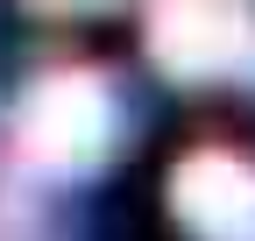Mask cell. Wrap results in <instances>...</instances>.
Returning a JSON list of instances; mask_svg holds the SVG:
<instances>
[{
    "mask_svg": "<svg viewBox=\"0 0 255 241\" xmlns=\"http://www.w3.org/2000/svg\"><path fill=\"white\" fill-rule=\"evenodd\" d=\"M184 213L206 234H241V220L255 213V185L227 163H191L184 170Z\"/></svg>",
    "mask_w": 255,
    "mask_h": 241,
    "instance_id": "obj_1",
    "label": "cell"
},
{
    "mask_svg": "<svg viewBox=\"0 0 255 241\" xmlns=\"http://www.w3.org/2000/svg\"><path fill=\"white\" fill-rule=\"evenodd\" d=\"M36 135H43V149H57V156H78V149H92V135H100V100L78 93V85L50 93L43 114H36Z\"/></svg>",
    "mask_w": 255,
    "mask_h": 241,
    "instance_id": "obj_2",
    "label": "cell"
}]
</instances>
